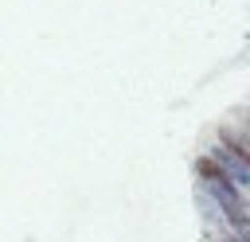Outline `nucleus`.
Masks as SVG:
<instances>
[{
	"label": "nucleus",
	"mask_w": 250,
	"mask_h": 242,
	"mask_svg": "<svg viewBox=\"0 0 250 242\" xmlns=\"http://www.w3.org/2000/svg\"><path fill=\"white\" fill-rule=\"evenodd\" d=\"M211 242H246V238L234 234V230H219V234H211Z\"/></svg>",
	"instance_id": "f257e3e1"
}]
</instances>
